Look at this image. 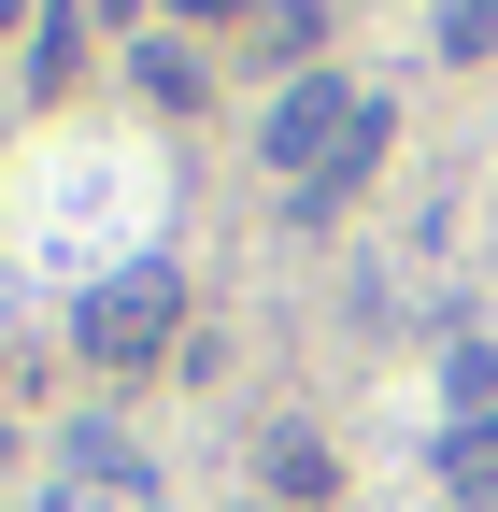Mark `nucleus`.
I'll return each instance as SVG.
<instances>
[{"instance_id": "f257e3e1", "label": "nucleus", "mask_w": 498, "mask_h": 512, "mask_svg": "<svg viewBox=\"0 0 498 512\" xmlns=\"http://www.w3.org/2000/svg\"><path fill=\"white\" fill-rule=\"evenodd\" d=\"M171 342H185V271L171 256H129L114 285L72 299V356H100V370H157Z\"/></svg>"}, {"instance_id": "f03ea898", "label": "nucleus", "mask_w": 498, "mask_h": 512, "mask_svg": "<svg viewBox=\"0 0 498 512\" xmlns=\"http://www.w3.org/2000/svg\"><path fill=\"white\" fill-rule=\"evenodd\" d=\"M342 128H356V86H314V72H299V86L271 100L257 143H271V171H285V185H314V171L342 157Z\"/></svg>"}, {"instance_id": "7ed1b4c3", "label": "nucleus", "mask_w": 498, "mask_h": 512, "mask_svg": "<svg viewBox=\"0 0 498 512\" xmlns=\"http://www.w3.org/2000/svg\"><path fill=\"white\" fill-rule=\"evenodd\" d=\"M385 128H399V114H385V100H356V128H342V157H328V171H314V185H299V228H328V214H342V200H356V185H370V171H385Z\"/></svg>"}, {"instance_id": "20e7f679", "label": "nucleus", "mask_w": 498, "mask_h": 512, "mask_svg": "<svg viewBox=\"0 0 498 512\" xmlns=\"http://www.w3.org/2000/svg\"><path fill=\"white\" fill-rule=\"evenodd\" d=\"M72 86H86V29L57 15V29H43V57H29V100H72Z\"/></svg>"}, {"instance_id": "39448f33", "label": "nucleus", "mask_w": 498, "mask_h": 512, "mask_svg": "<svg viewBox=\"0 0 498 512\" xmlns=\"http://www.w3.org/2000/svg\"><path fill=\"white\" fill-rule=\"evenodd\" d=\"M271 484H285V498H328L342 470H328V441H314V427H285V441H271Z\"/></svg>"}, {"instance_id": "423d86ee", "label": "nucleus", "mask_w": 498, "mask_h": 512, "mask_svg": "<svg viewBox=\"0 0 498 512\" xmlns=\"http://www.w3.org/2000/svg\"><path fill=\"white\" fill-rule=\"evenodd\" d=\"M271 57H328V0H271Z\"/></svg>"}, {"instance_id": "0eeeda50", "label": "nucleus", "mask_w": 498, "mask_h": 512, "mask_svg": "<svg viewBox=\"0 0 498 512\" xmlns=\"http://www.w3.org/2000/svg\"><path fill=\"white\" fill-rule=\"evenodd\" d=\"M143 100H200V43H143Z\"/></svg>"}, {"instance_id": "6e6552de", "label": "nucleus", "mask_w": 498, "mask_h": 512, "mask_svg": "<svg viewBox=\"0 0 498 512\" xmlns=\"http://www.w3.org/2000/svg\"><path fill=\"white\" fill-rule=\"evenodd\" d=\"M456 498H498V413L456 427Z\"/></svg>"}, {"instance_id": "1a4fd4ad", "label": "nucleus", "mask_w": 498, "mask_h": 512, "mask_svg": "<svg viewBox=\"0 0 498 512\" xmlns=\"http://www.w3.org/2000/svg\"><path fill=\"white\" fill-rule=\"evenodd\" d=\"M442 57H498V0H456V15H442Z\"/></svg>"}, {"instance_id": "9d476101", "label": "nucleus", "mask_w": 498, "mask_h": 512, "mask_svg": "<svg viewBox=\"0 0 498 512\" xmlns=\"http://www.w3.org/2000/svg\"><path fill=\"white\" fill-rule=\"evenodd\" d=\"M171 15H185V29H228V15H257V0H171Z\"/></svg>"}, {"instance_id": "9b49d317", "label": "nucleus", "mask_w": 498, "mask_h": 512, "mask_svg": "<svg viewBox=\"0 0 498 512\" xmlns=\"http://www.w3.org/2000/svg\"><path fill=\"white\" fill-rule=\"evenodd\" d=\"M100 15H143V0H100Z\"/></svg>"}, {"instance_id": "f8f14e48", "label": "nucleus", "mask_w": 498, "mask_h": 512, "mask_svg": "<svg viewBox=\"0 0 498 512\" xmlns=\"http://www.w3.org/2000/svg\"><path fill=\"white\" fill-rule=\"evenodd\" d=\"M15 15H29V0H0V29H15Z\"/></svg>"}]
</instances>
